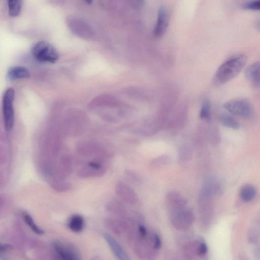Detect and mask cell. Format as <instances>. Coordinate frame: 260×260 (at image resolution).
<instances>
[{"instance_id": "6da1fadb", "label": "cell", "mask_w": 260, "mask_h": 260, "mask_svg": "<svg viewBox=\"0 0 260 260\" xmlns=\"http://www.w3.org/2000/svg\"><path fill=\"white\" fill-rule=\"evenodd\" d=\"M247 60L246 56L241 55L226 61L217 71L214 77L215 83L221 85L233 79L245 67Z\"/></svg>"}, {"instance_id": "7a4b0ae2", "label": "cell", "mask_w": 260, "mask_h": 260, "mask_svg": "<svg viewBox=\"0 0 260 260\" xmlns=\"http://www.w3.org/2000/svg\"><path fill=\"white\" fill-rule=\"evenodd\" d=\"M32 54L36 60L42 63L54 64L60 58L56 48L44 41H39L33 46Z\"/></svg>"}, {"instance_id": "3957f363", "label": "cell", "mask_w": 260, "mask_h": 260, "mask_svg": "<svg viewBox=\"0 0 260 260\" xmlns=\"http://www.w3.org/2000/svg\"><path fill=\"white\" fill-rule=\"evenodd\" d=\"M169 218L172 226L177 230L189 229L194 221L193 212L187 206L182 209L169 212Z\"/></svg>"}, {"instance_id": "277c9868", "label": "cell", "mask_w": 260, "mask_h": 260, "mask_svg": "<svg viewBox=\"0 0 260 260\" xmlns=\"http://www.w3.org/2000/svg\"><path fill=\"white\" fill-rule=\"evenodd\" d=\"M15 97V90L11 88L6 91L3 97V115L5 129L7 131L12 130L15 124L14 103Z\"/></svg>"}, {"instance_id": "5b68a950", "label": "cell", "mask_w": 260, "mask_h": 260, "mask_svg": "<svg viewBox=\"0 0 260 260\" xmlns=\"http://www.w3.org/2000/svg\"><path fill=\"white\" fill-rule=\"evenodd\" d=\"M225 109L231 114L245 118H250L253 115L251 103L245 99H235L226 102Z\"/></svg>"}, {"instance_id": "8992f818", "label": "cell", "mask_w": 260, "mask_h": 260, "mask_svg": "<svg viewBox=\"0 0 260 260\" xmlns=\"http://www.w3.org/2000/svg\"><path fill=\"white\" fill-rule=\"evenodd\" d=\"M68 28L72 33L81 38H91L95 33L92 27L85 21L77 18H69L67 20Z\"/></svg>"}, {"instance_id": "52a82bcc", "label": "cell", "mask_w": 260, "mask_h": 260, "mask_svg": "<svg viewBox=\"0 0 260 260\" xmlns=\"http://www.w3.org/2000/svg\"><path fill=\"white\" fill-rule=\"evenodd\" d=\"M134 250L136 254L141 258H152L155 254V250L151 241L150 237L148 235L145 237L138 236L134 244Z\"/></svg>"}, {"instance_id": "ba28073f", "label": "cell", "mask_w": 260, "mask_h": 260, "mask_svg": "<svg viewBox=\"0 0 260 260\" xmlns=\"http://www.w3.org/2000/svg\"><path fill=\"white\" fill-rule=\"evenodd\" d=\"M169 22V16L167 10L161 7L158 11L157 23L155 25L153 34L155 38L162 37L165 33Z\"/></svg>"}, {"instance_id": "9c48e42d", "label": "cell", "mask_w": 260, "mask_h": 260, "mask_svg": "<svg viewBox=\"0 0 260 260\" xmlns=\"http://www.w3.org/2000/svg\"><path fill=\"white\" fill-rule=\"evenodd\" d=\"M116 192L118 196L125 202L131 204H136L139 201L137 195L129 185L120 182L116 186Z\"/></svg>"}, {"instance_id": "30bf717a", "label": "cell", "mask_w": 260, "mask_h": 260, "mask_svg": "<svg viewBox=\"0 0 260 260\" xmlns=\"http://www.w3.org/2000/svg\"><path fill=\"white\" fill-rule=\"evenodd\" d=\"M166 203L169 212L186 207L188 202L180 193L170 192L166 195Z\"/></svg>"}, {"instance_id": "8fae6325", "label": "cell", "mask_w": 260, "mask_h": 260, "mask_svg": "<svg viewBox=\"0 0 260 260\" xmlns=\"http://www.w3.org/2000/svg\"><path fill=\"white\" fill-rule=\"evenodd\" d=\"M245 76L253 86L260 88V61L248 66L245 70Z\"/></svg>"}, {"instance_id": "7c38bea8", "label": "cell", "mask_w": 260, "mask_h": 260, "mask_svg": "<svg viewBox=\"0 0 260 260\" xmlns=\"http://www.w3.org/2000/svg\"><path fill=\"white\" fill-rule=\"evenodd\" d=\"M104 237L108 242L110 248L115 256L119 259L129 260V255L123 248L118 242L111 235L108 233L104 234Z\"/></svg>"}, {"instance_id": "4fadbf2b", "label": "cell", "mask_w": 260, "mask_h": 260, "mask_svg": "<svg viewBox=\"0 0 260 260\" xmlns=\"http://www.w3.org/2000/svg\"><path fill=\"white\" fill-rule=\"evenodd\" d=\"M54 248L58 256L63 259L73 260L79 258L77 253L70 246L64 244L56 242Z\"/></svg>"}, {"instance_id": "5bb4252c", "label": "cell", "mask_w": 260, "mask_h": 260, "mask_svg": "<svg viewBox=\"0 0 260 260\" xmlns=\"http://www.w3.org/2000/svg\"><path fill=\"white\" fill-rule=\"evenodd\" d=\"M8 75L9 78L11 80L28 79L31 76L29 70L26 67L21 66L10 68Z\"/></svg>"}, {"instance_id": "9a60e30c", "label": "cell", "mask_w": 260, "mask_h": 260, "mask_svg": "<svg viewBox=\"0 0 260 260\" xmlns=\"http://www.w3.org/2000/svg\"><path fill=\"white\" fill-rule=\"evenodd\" d=\"M201 240H194L189 242L184 246V253L188 258H193L199 256V247Z\"/></svg>"}, {"instance_id": "2e32d148", "label": "cell", "mask_w": 260, "mask_h": 260, "mask_svg": "<svg viewBox=\"0 0 260 260\" xmlns=\"http://www.w3.org/2000/svg\"><path fill=\"white\" fill-rule=\"evenodd\" d=\"M108 225L111 230L117 234L124 233L128 228L127 222L121 219H109Z\"/></svg>"}, {"instance_id": "e0dca14e", "label": "cell", "mask_w": 260, "mask_h": 260, "mask_svg": "<svg viewBox=\"0 0 260 260\" xmlns=\"http://www.w3.org/2000/svg\"><path fill=\"white\" fill-rule=\"evenodd\" d=\"M256 195V190L251 185H246L240 189V197L244 202L252 200Z\"/></svg>"}, {"instance_id": "ac0fdd59", "label": "cell", "mask_w": 260, "mask_h": 260, "mask_svg": "<svg viewBox=\"0 0 260 260\" xmlns=\"http://www.w3.org/2000/svg\"><path fill=\"white\" fill-rule=\"evenodd\" d=\"M84 219L80 215H74L69 220L68 227L72 232L79 233L81 232L84 227Z\"/></svg>"}, {"instance_id": "d6986e66", "label": "cell", "mask_w": 260, "mask_h": 260, "mask_svg": "<svg viewBox=\"0 0 260 260\" xmlns=\"http://www.w3.org/2000/svg\"><path fill=\"white\" fill-rule=\"evenodd\" d=\"M9 14L13 18L18 17L22 9L23 0H7Z\"/></svg>"}, {"instance_id": "ffe728a7", "label": "cell", "mask_w": 260, "mask_h": 260, "mask_svg": "<svg viewBox=\"0 0 260 260\" xmlns=\"http://www.w3.org/2000/svg\"><path fill=\"white\" fill-rule=\"evenodd\" d=\"M221 124L227 128L237 130L240 127L239 123L230 115L223 114L220 118Z\"/></svg>"}, {"instance_id": "44dd1931", "label": "cell", "mask_w": 260, "mask_h": 260, "mask_svg": "<svg viewBox=\"0 0 260 260\" xmlns=\"http://www.w3.org/2000/svg\"><path fill=\"white\" fill-rule=\"evenodd\" d=\"M23 218L28 226L30 227L32 231L38 235H42L44 233V231L36 225L30 215L26 213L24 214Z\"/></svg>"}, {"instance_id": "7402d4cb", "label": "cell", "mask_w": 260, "mask_h": 260, "mask_svg": "<svg viewBox=\"0 0 260 260\" xmlns=\"http://www.w3.org/2000/svg\"><path fill=\"white\" fill-rule=\"evenodd\" d=\"M211 105L209 101L206 100L203 104L201 112L200 117L201 119L209 120L211 118Z\"/></svg>"}, {"instance_id": "603a6c76", "label": "cell", "mask_w": 260, "mask_h": 260, "mask_svg": "<svg viewBox=\"0 0 260 260\" xmlns=\"http://www.w3.org/2000/svg\"><path fill=\"white\" fill-rule=\"evenodd\" d=\"M242 8L249 11H260V0H250L243 4Z\"/></svg>"}, {"instance_id": "cb8c5ba5", "label": "cell", "mask_w": 260, "mask_h": 260, "mask_svg": "<svg viewBox=\"0 0 260 260\" xmlns=\"http://www.w3.org/2000/svg\"><path fill=\"white\" fill-rule=\"evenodd\" d=\"M169 162V159L166 157H161L154 160L151 163L150 166L153 169H158L166 165Z\"/></svg>"}, {"instance_id": "d4e9b609", "label": "cell", "mask_w": 260, "mask_h": 260, "mask_svg": "<svg viewBox=\"0 0 260 260\" xmlns=\"http://www.w3.org/2000/svg\"><path fill=\"white\" fill-rule=\"evenodd\" d=\"M150 237L153 248L155 250H159L161 248L162 245V241L160 236L157 233L153 232L150 235Z\"/></svg>"}, {"instance_id": "484cf974", "label": "cell", "mask_w": 260, "mask_h": 260, "mask_svg": "<svg viewBox=\"0 0 260 260\" xmlns=\"http://www.w3.org/2000/svg\"><path fill=\"white\" fill-rule=\"evenodd\" d=\"M132 8L135 10H140L145 5V0H127Z\"/></svg>"}, {"instance_id": "4316f807", "label": "cell", "mask_w": 260, "mask_h": 260, "mask_svg": "<svg viewBox=\"0 0 260 260\" xmlns=\"http://www.w3.org/2000/svg\"><path fill=\"white\" fill-rule=\"evenodd\" d=\"M127 175L129 177L130 179H131L133 181L139 183L141 182V179L140 178V177L138 175H137L135 172L131 170H127Z\"/></svg>"}, {"instance_id": "83f0119b", "label": "cell", "mask_w": 260, "mask_h": 260, "mask_svg": "<svg viewBox=\"0 0 260 260\" xmlns=\"http://www.w3.org/2000/svg\"><path fill=\"white\" fill-rule=\"evenodd\" d=\"M256 28L258 30L260 31V20L258 21L256 24Z\"/></svg>"}, {"instance_id": "f1b7e54d", "label": "cell", "mask_w": 260, "mask_h": 260, "mask_svg": "<svg viewBox=\"0 0 260 260\" xmlns=\"http://www.w3.org/2000/svg\"><path fill=\"white\" fill-rule=\"evenodd\" d=\"M84 1L88 5H91L93 4L94 0H84Z\"/></svg>"}]
</instances>
